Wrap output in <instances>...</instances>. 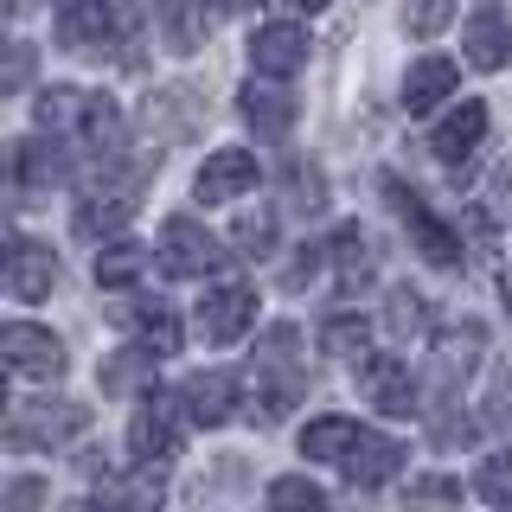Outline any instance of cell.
<instances>
[{
  "label": "cell",
  "mask_w": 512,
  "mask_h": 512,
  "mask_svg": "<svg viewBox=\"0 0 512 512\" xmlns=\"http://www.w3.org/2000/svg\"><path fill=\"white\" fill-rule=\"evenodd\" d=\"M90 429V410L84 404H71V397H39V404H20L13 410V423H7V448H64V442H77Z\"/></svg>",
  "instance_id": "1"
},
{
  "label": "cell",
  "mask_w": 512,
  "mask_h": 512,
  "mask_svg": "<svg viewBox=\"0 0 512 512\" xmlns=\"http://www.w3.org/2000/svg\"><path fill=\"white\" fill-rule=\"evenodd\" d=\"M186 404L180 397H141V410L128 416V455L135 461H148V468H160V461H173L180 455V442H186Z\"/></svg>",
  "instance_id": "2"
},
{
  "label": "cell",
  "mask_w": 512,
  "mask_h": 512,
  "mask_svg": "<svg viewBox=\"0 0 512 512\" xmlns=\"http://www.w3.org/2000/svg\"><path fill=\"white\" fill-rule=\"evenodd\" d=\"M384 199H391V212L404 218V231H410L416 256H429L436 269H455V263H461V237L448 231V224H442L436 212H429V205L416 199V192H410L404 180H391V173H384Z\"/></svg>",
  "instance_id": "3"
},
{
  "label": "cell",
  "mask_w": 512,
  "mask_h": 512,
  "mask_svg": "<svg viewBox=\"0 0 512 512\" xmlns=\"http://www.w3.org/2000/svg\"><path fill=\"white\" fill-rule=\"evenodd\" d=\"M0 359H7L13 378H32V384L64 378V340L45 333V327H32V320H13V327L0 333Z\"/></svg>",
  "instance_id": "4"
},
{
  "label": "cell",
  "mask_w": 512,
  "mask_h": 512,
  "mask_svg": "<svg viewBox=\"0 0 512 512\" xmlns=\"http://www.w3.org/2000/svg\"><path fill=\"white\" fill-rule=\"evenodd\" d=\"M359 378V397L384 416H416V378H410V359H391V352H365L352 365Z\"/></svg>",
  "instance_id": "5"
},
{
  "label": "cell",
  "mask_w": 512,
  "mask_h": 512,
  "mask_svg": "<svg viewBox=\"0 0 512 512\" xmlns=\"http://www.w3.org/2000/svg\"><path fill=\"white\" fill-rule=\"evenodd\" d=\"M192 320H199V333H205L212 346L244 340V333H250V320H256V288H250V282H237V276H231V282H212Z\"/></svg>",
  "instance_id": "6"
},
{
  "label": "cell",
  "mask_w": 512,
  "mask_h": 512,
  "mask_svg": "<svg viewBox=\"0 0 512 512\" xmlns=\"http://www.w3.org/2000/svg\"><path fill=\"white\" fill-rule=\"evenodd\" d=\"M160 263L173 276H218L224 269V244L205 231L199 218H167L160 224Z\"/></svg>",
  "instance_id": "7"
},
{
  "label": "cell",
  "mask_w": 512,
  "mask_h": 512,
  "mask_svg": "<svg viewBox=\"0 0 512 512\" xmlns=\"http://www.w3.org/2000/svg\"><path fill=\"white\" fill-rule=\"evenodd\" d=\"M480 141H487V103L480 96H461L448 116L429 128V154L442 160V167H461V160L480 154Z\"/></svg>",
  "instance_id": "8"
},
{
  "label": "cell",
  "mask_w": 512,
  "mask_h": 512,
  "mask_svg": "<svg viewBox=\"0 0 512 512\" xmlns=\"http://www.w3.org/2000/svg\"><path fill=\"white\" fill-rule=\"evenodd\" d=\"M256 154L244 148H218V154H205V167H199V180H192V199L199 205H231V199H244V192L256 186Z\"/></svg>",
  "instance_id": "9"
},
{
  "label": "cell",
  "mask_w": 512,
  "mask_h": 512,
  "mask_svg": "<svg viewBox=\"0 0 512 512\" xmlns=\"http://www.w3.org/2000/svg\"><path fill=\"white\" fill-rule=\"evenodd\" d=\"M308 26H295V20H269V26H256L250 32V64L263 77H295L301 64H308Z\"/></svg>",
  "instance_id": "10"
},
{
  "label": "cell",
  "mask_w": 512,
  "mask_h": 512,
  "mask_svg": "<svg viewBox=\"0 0 512 512\" xmlns=\"http://www.w3.org/2000/svg\"><path fill=\"white\" fill-rule=\"evenodd\" d=\"M52 288H58V256H52V244L13 237V256H7V295H13V301H45Z\"/></svg>",
  "instance_id": "11"
},
{
  "label": "cell",
  "mask_w": 512,
  "mask_h": 512,
  "mask_svg": "<svg viewBox=\"0 0 512 512\" xmlns=\"http://www.w3.org/2000/svg\"><path fill=\"white\" fill-rule=\"evenodd\" d=\"M180 404H186V416L199 429H218V423H231V410H244V397H237L231 372H192L180 384Z\"/></svg>",
  "instance_id": "12"
},
{
  "label": "cell",
  "mask_w": 512,
  "mask_h": 512,
  "mask_svg": "<svg viewBox=\"0 0 512 512\" xmlns=\"http://www.w3.org/2000/svg\"><path fill=\"white\" fill-rule=\"evenodd\" d=\"M237 116H244V128L256 141H282L288 128H295V96H288L282 84H244Z\"/></svg>",
  "instance_id": "13"
},
{
  "label": "cell",
  "mask_w": 512,
  "mask_h": 512,
  "mask_svg": "<svg viewBox=\"0 0 512 512\" xmlns=\"http://www.w3.org/2000/svg\"><path fill=\"white\" fill-rule=\"evenodd\" d=\"M455 84H461V71H455V58H416L410 71H404V109L410 116H429L436 103H448L455 96Z\"/></svg>",
  "instance_id": "14"
},
{
  "label": "cell",
  "mask_w": 512,
  "mask_h": 512,
  "mask_svg": "<svg viewBox=\"0 0 512 512\" xmlns=\"http://www.w3.org/2000/svg\"><path fill=\"white\" fill-rule=\"evenodd\" d=\"M128 218H135V186H109V192H90V199L77 205L71 231L84 237V244H96V237H116Z\"/></svg>",
  "instance_id": "15"
},
{
  "label": "cell",
  "mask_w": 512,
  "mask_h": 512,
  "mask_svg": "<svg viewBox=\"0 0 512 512\" xmlns=\"http://www.w3.org/2000/svg\"><path fill=\"white\" fill-rule=\"evenodd\" d=\"M340 468L352 474V487H384V480L404 468V448H397L391 436H378V429H359V442H352V455L340 461Z\"/></svg>",
  "instance_id": "16"
},
{
  "label": "cell",
  "mask_w": 512,
  "mask_h": 512,
  "mask_svg": "<svg viewBox=\"0 0 512 512\" xmlns=\"http://www.w3.org/2000/svg\"><path fill=\"white\" fill-rule=\"evenodd\" d=\"M461 58H468L474 71H500V64H512V26L500 20V13H474L468 32H461Z\"/></svg>",
  "instance_id": "17"
},
{
  "label": "cell",
  "mask_w": 512,
  "mask_h": 512,
  "mask_svg": "<svg viewBox=\"0 0 512 512\" xmlns=\"http://www.w3.org/2000/svg\"><path fill=\"white\" fill-rule=\"evenodd\" d=\"M116 320H128V327H135L160 359L180 352V314H173V301H160V295L154 301H135V308H116Z\"/></svg>",
  "instance_id": "18"
},
{
  "label": "cell",
  "mask_w": 512,
  "mask_h": 512,
  "mask_svg": "<svg viewBox=\"0 0 512 512\" xmlns=\"http://www.w3.org/2000/svg\"><path fill=\"white\" fill-rule=\"evenodd\" d=\"M90 116V96L84 90H71V84H52V90H39V103H32V122L45 128V135H77Z\"/></svg>",
  "instance_id": "19"
},
{
  "label": "cell",
  "mask_w": 512,
  "mask_h": 512,
  "mask_svg": "<svg viewBox=\"0 0 512 512\" xmlns=\"http://www.w3.org/2000/svg\"><path fill=\"white\" fill-rule=\"evenodd\" d=\"M148 269H154V250L135 244V237H116V244H103V256H96V282L103 288H135Z\"/></svg>",
  "instance_id": "20"
},
{
  "label": "cell",
  "mask_w": 512,
  "mask_h": 512,
  "mask_svg": "<svg viewBox=\"0 0 512 512\" xmlns=\"http://www.w3.org/2000/svg\"><path fill=\"white\" fill-rule=\"evenodd\" d=\"M13 186H58L64 180V154H58V141H13Z\"/></svg>",
  "instance_id": "21"
},
{
  "label": "cell",
  "mask_w": 512,
  "mask_h": 512,
  "mask_svg": "<svg viewBox=\"0 0 512 512\" xmlns=\"http://www.w3.org/2000/svg\"><path fill=\"white\" fill-rule=\"evenodd\" d=\"M365 346H372V320H365V314L340 308V314L320 320V352H327V359H352V365H359Z\"/></svg>",
  "instance_id": "22"
},
{
  "label": "cell",
  "mask_w": 512,
  "mask_h": 512,
  "mask_svg": "<svg viewBox=\"0 0 512 512\" xmlns=\"http://www.w3.org/2000/svg\"><path fill=\"white\" fill-rule=\"evenodd\" d=\"M352 442H359V423H352V416H320V423L301 429V455L308 461H346Z\"/></svg>",
  "instance_id": "23"
},
{
  "label": "cell",
  "mask_w": 512,
  "mask_h": 512,
  "mask_svg": "<svg viewBox=\"0 0 512 512\" xmlns=\"http://www.w3.org/2000/svg\"><path fill=\"white\" fill-rule=\"evenodd\" d=\"M327 263L340 269V282H346V288H359L365 276H372V244H365L359 224H340V231L327 237Z\"/></svg>",
  "instance_id": "24"
},
{
  "label": "cell",
  "mask_w": 512,
  "mask_h": 512,
  "mask_svg": "<svg viewBox=\"0 0 512 512\" xmlns=\"http://www.w3.org/2000/svg\"><path fill=\"white\" fill-rule=\"evenodd\" d=\"M154 359H160V352H154L148 340H141V346H122L116 359L103 365V391H109V397H128L135 384H148V378H154Z\"/></svg>",
  "instance_id": "25"
},
{
  "label": "cell",
  "mask_w": 512,
  "mask_h": 512,
  "mask_svg": "<svg viewBox=\"0 0 512 512\" xmlns=\"http://www.w3.org/2000/svg\"><path fill=\"white\" fill-rule=\"evenodd\" d=\"M192 116H199V109H192V90H186V84L160 90L154 103H148V128H154V141H180L186 128H192Z\"/></svg>",
  "instance_id": "26"
},
{
  "label": "cell",
  "mask_w": 512,
  "mask_h": 512,
  "mask_svg": "<svg viewBox=\"0 0 512 512\" xmlns=\"http://www.w3.org/2000/svg\"><path fill=\"white\" fill-rule=\"evenodd\" d=\"M404 512H461V487L448 474H410Z\"/></svg>",
  "instance_id": "27"
},
{
  "label": "cell",
  "mask_w": 512,
  "mask_h": 512,
  "mask_svg": "<svg viewBox=\"0 0 512 512\" xmlns=\"http://www.w3.org/2000/svg\"><path fill=\"white\" fill-rule=\"evenodd\" d=\"M263 506L269 512H327V493H320L308 474H282V480H269Z\"/></svg>",
  "instance_id": "28"
},
{
  "label": "cell",
  "mask_w": 512,
  "mask_h": 512,
  "mask_svg": "<svg viewBox=\"0 0 512 512\" xmlns=\"http://www.w3.org/2000/svg\"><path fill=\"white\" fill-rule=\"evenodd\" d=\"M160 500H167V480H160L148 461H141V474L116 480V500H109V512H154Z\"/></svg>",
  "instance_id": "29"
},
{
  "label": "cell",
  "mask_w": 512,
  "mask_h": 512,
  "mask_svg": "<svg viewBox=\"0 0 512 512\" xmlns=\"http://www.w3.org/2000/svg\"><path fill=\"white\" fill-rule=\"evenodd\" d=\"M295 352H301V327H263L256 333V352H250V365H276V372H301L295 365Z\"/></svg>",
  "instance_id": "30"
},
{
  "label": "cell",
  "mask_w": 512,
  "mask_h": 512,
  "mask_svg": "<svg viewBox=\"0 0 512 512\" xmlns=\"http://www.w3.org/2000/svg\"><path fill=\"white\" fill-rule=\"evenodd\" d=\"M231 244L244 250V256H269V250H276V212H269V205L244 212V218L231 224Z\"/></svg>",
  "instance_id": "31"
},
{
  "label": "cell",
  "mask_w": 512,
  "mask_h": 512,
  "mask_svg": "<svg viewBox=\"0 0 512 512\" xmlns=\"http://www.w3.org/2000/svg\"><path fill=\"white\" fill-rule=\"evenodd\" d=\"M474 493H480L493 512H512V455H487V461H480Z\"/></svg>",
  "instance_id": "32"
},
{
  "label": "cell",
  "mask_w": 512,
  "mask_h": 512,
  "mask_svg": "<svg viewBox=\"0 0 512 512\" xmlns=\"http://www.w3.org/2000/svg\"><path fill=\"white\" fill-rule=\"evenodd\" d=\"M442 26H455V0H410V7H404V32H410V39H436Z\"/></svg>",
  "instance_id": "33"
},
{
  "label": "cell",
  "mask_w": 512,
  "mask_h": 512,
  "mask_svg": "<svg viewBox=\"0 0 512 512\" xmlns=\"http://www.w3.org/2000/svg\"><path fill=\"white\" fill-rule=\"evenodd\" d=\"M391 314H384V327L391 333H423L429 327V314H423V295H416V288H391Z\"/></svg>",
  "instance_id": "34"
},
{
  "label": "cell",
  "mask_w": 512,
  "mask_h": 512,
  "mask_svg": "<svg viewBox=\"0 0 512 512\" xmlns=\"http://www.w3.org/2000/svg\"><path fill=\"white\" fill-rule=\"evenodd\" d=\"M320 263H327V244H301V250H295V263L282 269V288H288V295H301V288L320 276Z\"/></svg>",
  "instance_id": "35"
},
{
  "label": "cell",
  "mask_w": 512,
  "mask_h": 512,
  "mask_svg": "<svg viewBox=\"0 0 512 512\" xmlns=\"http://www.w3.org/2000/svg\"><path fill=\"white\" fill-rule=\"evenodd\" d=\"M154 13H160V32H167V45H192V0H154Z\"/></svg>",
  "instance_id": "36"
},
{
  "label": "cell",
  "mask_w": 512,
  "mask_h": 512,
  "mask_svg": "<svg viewBox=\"0 0 512 512\" xmlns=\"http://www.w3.org/2000/svg\"><path fill=\"white\" fill-rule=\"evenodd\" d=\"M45 500H52V487L32 474H13L7 480V512H45Z\"/></svg>",
  "instance_id": "37"
},
{
  "label": "cell",
  "mask_w": 512,
  "mask_h": 512,
  "mask_svg": "<svg viewBox=\"0 0 512 512\" xmlns=\"http://www.w3.org/2000/svg\"><path fill=\"white\" fill-rule=\"evenodd\" d=\"M480 346H487V333H480V327H448V333H436V352H442L448 365H474V359H461V352H480Z\"/></svg>",
  "instance_id": "38"
},
{
  "label": "cell",
  "mask_w": 512,
  "mask_h": 512,
  "mask_svg": "<svg viewBox=\"0 0 512 512\" xmlns=\"http://www.w3.org/2000/svg\"><path fill=\"white\" fill-rule=\"evenodd\" d=\"M26 77H32V45H13V58H7V90H26Z\"/></svg>",
  "instance_id": "39"
},
{
  "label": "cell",
  "mask_w": 512,
  "mask_h": 512,
  "mask_svg": "<svg viewBox=\"0 0 512 512\" xmlns=\"http://www.w3.org/2000/svg\"><path fill=\"white\" fill-rule=\"evenodd\" d=\"M256 0H212V13H250Z\"/></svg>",
  "instance_id": "40"
},
{
  "label": "cell",
  "mask_w": 512,
  "mask_h": 512,
  "mask_svg": "<svg viewBox=\"0 0 512 512\" xmlns=\"http://www.w3.org/2000/svg\"><path fill=\"white\" fill-rule=\"evenodd\" d=\"M288 7H295V13H320V7H327V0H288Z\"/></svg>",
  "instance_id": "41"
},
{
  "label": "cell",
  "mask_w": 512,
  "mask_h": 512,
  "mask_svg": "<svg viewBox=\"0 0 512 512\" xmlns=\"http://www.w3.org/2000/svg\"><path fill=\"white\" fill-rule=\"evenodd\" d=\"M64 512H109V506H90V500H77V506H64Z\"/></svg>",
  "instance_id": "42"
},
{
  "label": "cell",
  "mask_w": 512,
  "mask_h": 512,
  "mask_svg": "<svg viewBox=\"0 0 512 512\" xmlns=\"http://www.w3.org/2000/svg\"><path fill=\"white\" fill-rule=\"evenodd\" d=\"M500 295H506V308H512V276H506V282H500Z\"/></svg>",
  "instance_id": "43"
},
{
  "label": "cell",
  "mask_w": 512,
  "mask_h": 512,
  "mask_svg": "<svg viewBox=\"0 0 512 512\" xmlns=\"http://www.w3.org/2000/svg\"><path fill=\"white\" fill-rule=\"evenodd\" d=\"M26 7H32V0H13V13H26Z\"/></svg>",
  "instance_id": "44"
}]
</instances>
